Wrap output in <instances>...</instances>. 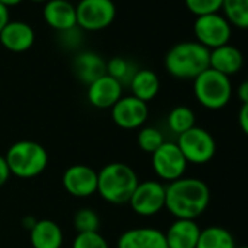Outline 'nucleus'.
Segmentation results:
<instances>
[{"instance_id":"3","label":"nucleus","mask_w":248,"mask_h":248,"mask_svg":"<svg viewBox=\"0 0 248 248\" xmlns=\"http://www.w3.org/2000/svg\"><path fill=\"white\" fill-rule=\"evenodd\" d=\"M210 50L197 41H183L165 54V69L177 79H196L209 69Z\"/></svg>"},{"instance_id":"25","label":"nucleus","mask_w":248,"mask_h":248,"mask_svg":"<svg viewBox=\"0 0 248 248\" xmlns=\"http://www.w3.org/2000/svg\"><path fill=\"white\" fill-rule=\"evenodd\" d=\"M136 72L138 69L133 66V63L124 57H112L107 62V75L118 80L123 86L130 83Z\"/></svg>"},{"instance_id":"29","label":"nucleus","mask_w":248,"mask_h":248,"mask_svg":"<svg viewBox=\"0 0 248 248\" xmlns=\"http://www.w3.org/2000/svg\"><path fill=\"white\" fill-rule=\"evenodd\" d=\"M72 248H109V245L99 232H82L75 236Z\"/></svg>"},{"instance_id":"8","label":"nucleus","mask_w":248,"mask_h":248,"mask_svg":"<svg viewBox=\"0 0 248 248\" xmlns=\"http://www.w3.org/2000/svg\"><path fill=\"white\" fill-rule=\"evenodd\" d=\"M193 31L196 35V41L207 50L229 44L232 35L229 22L225 19V16L219 14L197 16L193 25Z\"/></svg>"},{"instance_id":"37","label":"nucleus","mask_w":248,"mask_h":248,"mask_svg":"<svg viewBox=\"0 0 248 248\" xmlns=\"http://www.w3.org/2000/svg\"><path fill=\"white\" fill-rule=\"evenodd\" d=\"M30 2H34V3H47L48 0H30Z\"/></svg>"},{"instance_id":"14","label":"nucleus","mask_w":248,"mask_h":248,"mask_svg":"<svg viewBox=\"0 0 248 248\" xmlns=\"http://www.w3.org/2000/svg\"><path fill=\"white\" fill-rule=\"evenodd\" d=\"M117 248H168V245L165 232L151 226H140L124 231L117 239Z\"/></svg>"},{"instance_id":"11","label":"nucleus","mask_w":248,"mask_h":248,"mask_svg":"<svg viewBox=\"0 0 248 248\" xmlns=\"http://www.w3.org/2000/svg\"><path fill=\"white\" fill-rule=\"evenodd\" d=\"M149 117L148 104L133 95L121 96L111 108V118L115 126L124 130H136L145 126Z\"/></svg>"},{"instance_id":"2","label":"nucleus","mask_w":248,"mask_h":248,"mask_svg":"<svg viewBox=\"0 0 248 248\" xmlns=\"http://www.w3.org/2000/svg\"><path fill=\"white\" fill-rule=\"evenodd\" d=\"M139 184L136 171L124 162H111L98 171L96 193L111 204L129 203Z\"/></svg>"},{"instance_id":"23","label":"nucleus","mask_w":248,"mask_h":248,"mask_svg":"<svg viewBox=\"0 0 248 248\" xmlns=\"http://www.w3.org/2000/svg\"><path fill=\"white\" fill-rule=\"evenodd\" d=\"M167 124H168V129L172 133L180 136L196 126V114L190 107L178 105L170 111Z\"/></svg>"},{"instance_id":"30","label":"nucleus","mask_w":248,"mask_h":248,"mask_svg":"<svg viewBox=\"0 0 248 248\" xmlns=\"http://www.w3.org/2000/svg\"><path fill=\"white\" fill-rule=\"evenodd\" d=\"M59 41L64 48H69V50L78 48L83 41V31L78 25L70 28V30L60 31L59 32Z\"/></svg>"},{"instance_id":"16","label":"nucleus","mask_w":248,"mask_h":248,"mask_svg":"<svg viewBox=\"0 0 248 248\" xmlns=\"http://www.w3.org/2000/svg\"><path fill=\"white\" fill-rule=\"evenodd\" d=\"M43 18L57 32L78 25L76 6L69 0H48L47 3H44Z\"/></svg>"},{"instance_id":"9","label":"nucleus","mask_w":248,"mask_h":248,"mask_svg":"<svg viewBox=\"0 0 248 248\" xmlns=\"http://www.w3.org/2000/svg\"><path fill=\"white\" fill-rule=\"evenodd\" d=\"M188 162L175 142H165L152 154V168L161 181L168 184L184 177Z\"/></svg>"},{"instance_id":"7","label":"nucleus","mask_w":248,"mask_h":248,"mask_svg":"<svg viewBox=\"0 0 248 248\" xmlns=\"http://www.w3.org/2000/svg\"><path fill=\"white\" fill-rule=\"evenodd\" d=\"M117 15L112 0H80L76 5V22L82 31H101L109 27Z\"/></svg>"},{"instance_id":"26","label":"nucleus","mask_w":248,"mask_h":248,"mask_svg":"<svg viewBox=\"0 0 248 248\" xmlns=\"http://www.w3.org/2000/svg\"><path fill=\"white\" fill-rule=\"evenodd\" d=\"M138 146L146 152V154H154L155 151H158L164 143H165V138L162 135V132L154 126H143L139 129L138 132Z\"/></svg>"},{"instance_id":"24","label":"nucleus","mask_w":248,"mask_h":248,"mask_svg":"<svg viewBox=\"0 0 248 248\" xmlns=\"http://www.w3.org/2000/svg\"><path fill=\"white\" fill-rule=\"evenodd\" d=\"M222 11L229 25L248 30V0H223Z\"/></svg>"},{"instance_id":"21","label":"nucleus","mask_w":248,"mask_h":248,"mask_svg":"<svg viewBox=\"0 0 248 248\" xmlns=\"http://www.w3.org/2000/svg\"><path fill=\"white\" fill-rule=\"evenodd\" d=\"M129 88L132 91V95L143 102L152 101L161 88V82L158 75L154 70L149 69H138V72L133 75Z\"/></svg>"},{"instance_id":"38","label":"nucleus","mask_w":248,"mask_h":248,"mask_svg":"<svg viewBox=\"0 0 248 248\" xmlns=\"http://www.w3.org/2000/svg\"><path fill=\"white\" fill-rule=\"evenodd\" d=\"M236 248H248V245H242V247H236Z\"/></svg>"},{"instance_id":"12","label":"nucleus","mask_w":248,"mask_h":248,"mask_svg":"<svg viewBox=\"0 0 248 248\" xmlns=\"http://www.w3.org/2000/svg\"><path fill=\"white\" fill-rule=\"evenodd\" d=\"M64 190L79 199L91 197L96 193L98 187V171L89 165L76 164L69 167L62 178Z\"/></svg>"},{"instance_id":"31","label":"nucleus","mask_w":248,"mask_h":248,"mask_svg":"<svg viewBox=\"0 0 248 248\" xmlns=\"http://www.w3.org/2000/svg\"><path fill=\"white\" fill-rule=\"evenodd\" d=\"M238 123H239L241 130L248 136V102L242 104L239 114H238Z\"/></svg>"},{"instance_id":"1","label":"nucleus","mask_w":248,"mask_h":248,"mask_svg":"<svg viewBox=\"0 0 248 248\" xmlns=\"http://www.w3.org/2000/svg\"><path fill=\"white\" fill-rule=\"evenodd\" d=\"M210 203L209 186L194 177H181L165 186V209L175 219L196 220Z\"/></svg>"},{"instance_id":"15","label":"nucleus","mask_w":248,"mask_h":248,"mask_svg":"<svg viewBox=\"0 0 248 248\" xmlns=\"http://www.w3.org/2000/svg\"><path fill=\"white\" fill-rule=\"evenodd\" d=\"M0 43L12 53H24L34 46L35 32L24 21H9L0 32Z\"/></svg>"},{"instance_id":"27","label":"nucleus","mask_w":248,"mask_h":248,"mask_svg":"<svg viewBox=\"0 0 248 248\" xmlns=\"http://www.w3.org/2000/svg\"><path fill=\"white\" fill-rule=\"evenodd\" d=\"M73 225L78 233L82 232H98L99 216L91 207H80L73 216Z\"/></svg>"},{"instance_id":"36","label":"nucleus","mask_w":248,"mask_h":248,"mask_svg":"<svg viewBox=\"0 0 248 248\" xmlns=\"http://www.w3.org/2000/svg\"><path fill=\"white\" fill-rule=\"evenodd\" d=\"M21 2H22V0H0V3L5 5L8 9H9V8H14V6H16V5H19Z\"/></svg>"},{"instance_id":"28","label":"nucleus","mask_w":248,"mask_h":248,"mask_svg":"<svg viewBox=\"0 0 248 248\" xmlns=\"http://www.w3.org/2000/svg\"><path fill=\"white\" fill-rule=\"evenodd\" d=\"M187 9L197 16L217 14L222 9L223 0H184Z\"/></svg>"},{"instance_id":"10","label":"nucleus","mask_w":248,"mask_h":248,"mask_svg":"<svg viewBox=\"0 0 248 248\" xmlns=\"http://www.w3.org/2000/svg\"><path fill=\"white\" fill-rule=\"evenodd\" d=\"M129 204L139 216L151 217L158 215L165 209V186L156 180L139 181L129 200Z\"/></svg>"},{"instance_id":"5","label":"nucleus","mask_w":248,"mask_h":248,"mask_svg":"<svg viewBox=\"0 0 248 248\" xmlns=\"http://www.w3.org/2000/svg\"><path fill=\"white\" fill-rule=\"evenodd\" d=\"M193 91L199 104L207 109H220L232 98L231 79L210 67L194 79Z\"/></svg>"},{"instance_id":"17","label":"nucleus","mask_w":248,"mask_h":248,"mask_svg":"<svg viewBox=\"0 0 248 248\" xmlns=\"http://www.w3.org/2000/svg\"><path fill=\"white\" fill-rule=\"evenodd\" d=\"M200 231L196 220L175 219L165 232L167 245L168 248H196Z\"/></svg>"},{"instance_id":"20","label":"nucleus","mask_w":248,"mask_h":248,"mask_svg":"<svg viewBox=\"0 0 248 248\" xmlns=\"http://www.w3.org/2000/svg\"><path fill=\"white\" fill-rule=\"evenodd\" d=\"M73 70L80 82L91 85L93 80L107 75V62L93 51H82L73 60Z\"/></svg>"},{"instance_id":"19","label":"nucleus","mask_w":248,"mask_h":248,"mask_svg":"<svg viewBox=\"0 0 248 248\" xmlns=\"http://www.w3.org/2000/svg\"><path fill=\"white\" fill-rule=\"evenodd\" d=\"M63 238L60 225L51 219H38L30 231V242L32 248H62Z\"/></svg>"},{"instance_id":"35","label":"nucleus","mask_w":248,"mask_h":248,"mask_svg":"<svg viewBox=\"0 0 248 248\" xmlns=\"http://www.w3.org/2000/svg\"><path fill=\"white\" fill-rule=\"evenodd\" d=\"M37 220H38V219H35L34 216H25V217L22 219V226H24L25 229L31 231V229L34 228V225L37 223Z\"/></svg>"},{"instance_id":"4","label":"nucleus","mask_w":248,"mask_h":248,"mask_svg":"<svg viewBox=\"0 0 248 248\" xmlns=\"http://www.w3.org/2000/svg\"><path fill=\"white\" fill-rule=\"evenodd\" d=\"M5 159L11 174L22 180L38 177L48 165V154L46 148L34 140L15 142L8 149Z\"/></svg>"},{"instance_id":"6","label":"nucleus","mask_w":248,"mask_h":248,"mask_svg":"<svg viewBox=\"0 0 248 248\" xmlns=\"http://www.w3.org/2000/svg\"><path fill=\"white\" fill-rule=\"evenodd\" d=\"M175 143L188 164H207L216 154V142L213 136L203 127L194 126L188 132L180 135Z\"/></svg>"},{"instance_id":"32","label":"nucleus","mask_w":248,"mask_h":248,"mask_svg":"<svg viewBox=\"0 0 248 248\" xmlns=\"http://www.w3.org/2000/svg\"><path fill=\"white\" fill-rule=\"evenodd\" d=\"M11 175L12 174L9 171V167H8V162H6L5 156L0 155V188H2L8 183V180L11 178Z\"/></svg>"},{"instance_id":"34","label":"nucleus","mask_w":248,"mask_h":248,"mask_svg":"<svg viewBox=\"0 0 248 248\" xmlns=\"http://www.w3.org/2000/svg\"><path fill=\"white\" fill-rule=\"evenodd\" d=\"M11 21V16H9V9L0 3V32H2V30L6 27V24Z\"/></svg>"},{"instance_id":"33","label":"nucleus","mask_w":248,"mask_h":248,"mask_svg":"<svg viewBox=\"0 0 248 248\" xmlns=\"http://www.w3.org/2000/svg\"><path fill=\"white\" fill-rule=\"evenodd\" d=\"M236 95H238V99L242 101V104H247V102H248V79L244 80V82L238 86Z\"/></svg>"},{"instance_id":"13","label":"nucleus","mask_w":248,"mask_h":248,"mask_svg":"<svg viewBox=\"0 0 248 248\" xmlns=\"http://www.w3.org/2000/svg\"><path fill=\"white\" fill-rule=\"evenodd\" d=\"M123 96V85L108 75L88 85V101L98 109H111Z\"/></svg>"},{"instance_id":"18","label":"nucleus","mask_w":248,"mask_h":248,"mask_svg":"<svg viewBox=\"0 0 248 248\" xmlns=\"http://www.w3.org/2000/svg\"><path fill=\"white\" fill-rule=\"evenodd\" d=\"M242 64H244L242 53L231 44H225L222 47L210 50L209 67L228 78L238 73Z\"/></svg>"},{"instance_id":"22","label":"nucleus","mask_w":248,"mask_h":248,"mask_svg":"<svg viewBox=\"0 0 248 248\" xmlns=\"http://www.w3.org/2000/svg\"><path fill=\"white\" fill-rule=\"evenodd\" d=\"M196 248H236L232 233L222 226H209L200 231Z\"/></svg>"}]
</instances>
